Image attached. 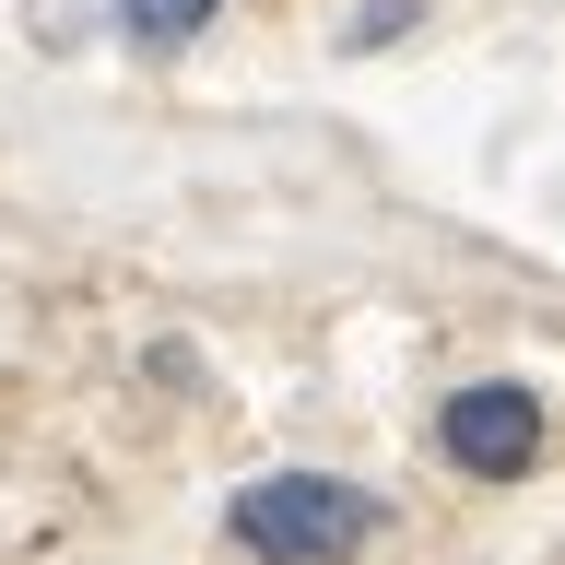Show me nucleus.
<instances>
[{
    "label": "nucleus",
    "instance_id": "obj_1",
    "mask_svg": "<svg viewBox=\"0 0 565 565\" xmlns=\"http://www.w3.org/2000/svg\"><path fill=\"white\" fill-rule=\"evenodd\" d=\"M224 530L259 565H353L388 530V507L365 483H342V471H259V483H236Z\"/></svg>",
    "mask_w": 565,
    "mask_h": 565
},
{
    "label": "nucleus",
    "instance_id": "obj_2",
    "mask_svg": "<svg viewBox=\"0 0 565 565\" xmlns=\"http://www.w3.org/2000/svg\"><path fill=\"white\" fill-rule=\"evenodd\" d=\"M436 448L459 471H483V483H519L530 459H542V401L519 377H483V388H459L448 413H436Z\"/></svg>",
    "mask_w": 565,
    "mask_h": 565
},
{
    "label": "nucleus",
    "instance_id": "obj_3",
    "mask_svg": "<svg viewBox=\"0 0 565 565\" xmlns=\"http://www.w3.org/2000/svg\"><path fill=\"white\" fill-rule=\"evenodd\" d=\"M212 12H224V0H118V24H130L141 60H177V47H189Z\"/></svg>",
    "mask_w": 565,
    "mask_h": 565
}]
</instances>
